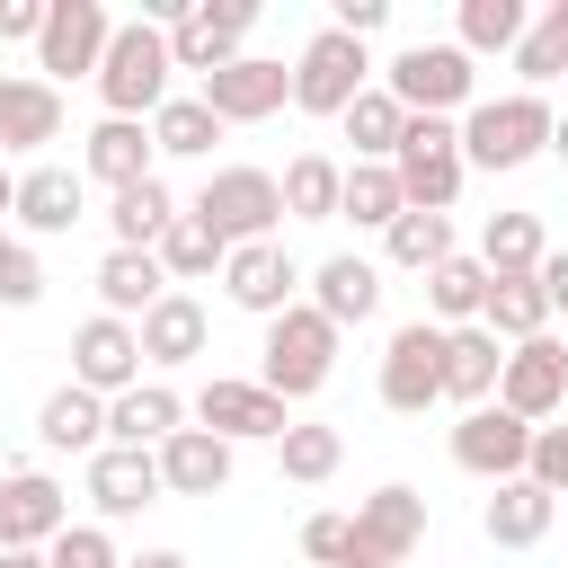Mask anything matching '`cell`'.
I'll return each instance as SVG.
<instances>
[{"label":"cell","instance_id":"cell-49","mask_svg":"<svg viewBox=\"0 0 568 568\" xmlns=\"http://www.w3.org/2000/svg\"><path fill=\"white\" fill-rule=\"evenodd\" d=\"M382 18H390V0H337V18H328V27H346V36L364 44V36L382 27Z\"/></svg>","mask_w":568,"mask_h":568},{"label":"cell","instance_id":"cell-28","mask_svg":"<svg viewBox=\"0 0 568 568\" xmlns=\"http://www.w3.org/2000/svg\"><path fill=\"white\" fill-rule=\"evenodd\" d=\"M204 337H213V320H204L195 293H169V302L142 311V364H195Z\"/></svg>","mask_w":568,"mask_h":568},{"label":"cell","instance_id":"cell-43","mask_svg":"<svg viewBox=\"0 0 568 568\" xmlns=\"http://www.w3.org/2000/svg\"><path fill=\"white\" fill-rule=\"evenodd\" d=\"M275 462H284V479H302V488H320L337 462H346V444H337V426H293L284 444H275Z\"/></svg>","mask_w":568,"mask_h":568},{"label":"cell","instance_id":"cell-24","mask_svg":"<svg viewBox=\"0 0 568 568\" xmlns=\"http://www.w3.org/2000/svg\"><path fill=\"white\" fill-rule=\"evenodd\" d=\"M44 142H62V89L0 71V151H44Z\"/></svg>","mask_w":568,"mask_h":568},{"label":"cell","instance_id":"cell-11","mask_svg":"<svg viewBox=\"0 0 568 568\" xmlns=\"http://www.w3.org/2000/svg\"><path fill=\"white\" fill-rule=\"evenodd\" d=\"M497 408H515L524 426H541V417H559V408H568V346H559L550 328H541V337H524V346H506Z\"/></svg>","mask_w":568,"mask_h":568},{"label":"cell","instance_id":"cell-12","mask_svg":"<svg viewBox=\"0 0 568 568\" xmlns=\"http://www.w3.org/2000/svg\"><path fill=\"white\" fill-rule=\"evenodd\" d=\"M71 382L80 390H98V399H124L133 382H142V328L133 320H80L71 328Z\"/></svg>","mask_w":568,"mask_h":568},{"label":"cell","instance_id":"cell-2","mask_svg":"<svg viewBox=\"0 0 568 568\" xmlns=\"http://www.w3.org/2000/svg\"><path fill=\"white\" fill-rule=\"evenodd\" d=\"M550 133H559V115H550L541 89L479 98V106L462 115V160H470V169H524L532 151H550Z\"/></svg>","mask_w":568,"mask_h":568},{"label":"cell","instance_id":"cell-27","mask_svg":"<svg viewBox=\"0 0 568 568\" xmlns=\"http://www.w3.org/2000/svg\"><path fill=\"white\" fill-rule=\"evenodd\" d=\"M160 479H169V497H213V488H231V444L204 426H178L160 444Z\"/></svg>","mask_w":568,"mask_h":568},{"label":"cell","instance_id":"cell-13","mask_svg":"<svg viewBox=\"0 0 568 568\" xmlns=\"http://www.w3.org/2000/svg\"><path fill=\"white\" fill-rule=\"evenodd\" d=\"M71 532V497L44 470H0V550H53Z\"/></svg>","mask_w":568,"mask_h":568},{"label":"cell","instance_id":"cell-47","mask_svg":"<svg viewBox=\"0 0 568 568\" xmlns=\"http://www.w3.org/2000/svg\"><path fill=\"white\" fill-rule=\"evenodd\" d=\"M524 479H541L550 497H568V426H541V435H532V462H524Z\"/></svg>","mask_w":568,"mask_h":568},{"label":"cell","instance_id":"cell-45","mask_svg":"<svg viewBox=\"0 0 568 568\" xmlns=\"http://www.w3.org/2000/svg\"><path fill=\"white\" fill-rule=\"evenodd\" d=\"M0 302H9V311H36V302H44V266H36V248H18V240H9V257H0Z\"/></svg>","mask_w":568,"mask_h":568},{"label":"cell","instance_id":"cell-42","mask_svg":"<svg viewBox=\"0 0 568 568\" xmlns=\"http://www.w3.org/2000/svg\"><path fill=\"white\" fill-rule=\"evenodd\" d=\"M222 257H231V248H222V240H213L195 213H178V222H169V240H160V266H169V284H195V275H213Z\"/></svg>","mask_w":568,"mask_h":568},{"label":"cell","instance_id":"cell-50","mask_svg":"<svg viewBox=\"0 0 568 568\" xmlns=\"http://www.w3.org/2000/svg\"><path fill=\"white\" fill-rule=\"evenodd\" d=\"M541 293H550V320H568V248L541 257Z\"/></svg>","mask_w":568,"mask_h":568},{"label":"cell","instance_id":"cell-44","mask_svg":"<svg viewBox=\"0 0 568 568\" xmlns=\"http://www.w3.org/2000/svg\"><path fill=\"white\" fill-rule=\"evenodd\" d=\"M346 550H355V515H311V524H302V559L346 568Z\"/></svg>","mask_w":568,"mask_h":568},{"label":"cell","instance_id":"cell-54","mask_svg":"<svg viewBox=\"0 0 568 568\" xmlns=\"http://www.w3.org/2000/svg\"><path fill=\"white\" fill-rule=\"evenodd\" d=\"M0 257H9V240H0Z\"/></svg>","mask_w":568,"mask_h":568},{"label":"cell","instance_id":"cell-16","mask_svg":"<svg viewBox=\"0 0 568 568\" xmlns=\"http://www.w3.org/2000/svg\"><path fill=\"white\" fill-rule=\"evenodd\" d=\"M195 426L204 435H222V444H284L293 435V417H284V399L266 390V382H204L195 390Z\"/></svg>","mask_w":568,"mask_h":568},{"label":"cell","instance_id":"cell-3","mask_svg":"<svg viewBox=\"0 0 568 568\" xmlns=\"http://www.w3.org/2000/svg\"><path fill=\"white\" fill-rule=\"evenodd\" d=\"M390 178H399L408 213H453V195H462V178H470L462 124H453V115H408V133H399V151H390Z\"/></svg>","mask_w":568,"mask_h":568},{"label":"cell","instance_id":"cell-21","mask_svg":"<svg viewBox=\"0 0 568 568\" xmlns=\"http://www.w3.org/2000/svg\"><path fill=\"white\" fill-rule=\"evenodd\" d=\"M311 311H320L328 328L373 320V311H382V266H373V257H355V248L320 257V266H311Z\"/></svg>","mask_w":568,"mask_h":568},{"label":"cell","instance_id":"cell-32","mask_svg":"<svg viewBox=\"0 0 568 568\" xmlns=\"http://www.w3.org/2000/svg\"><path fill=\"white\" fill-rule=\"evenodd\" d=\"M337 204H346V169H337L328 151L284 160V213H293V222H337Z\"/></svg>","mask_w":568,"mask_h":568},{"label":"cell","instance_id":"cell-53","mask_svg":"<svg viewBox=\"0 0 568 568\" xmlns=\"http://www.w3.org/2000/svg\"><path fill=\"white\" fill-rule=\"evenodd\" d=\"M550 151H559V160H568V115H559V133H550Z\"/></svg>","mask_w":568,"mask_h":568},{"label":"cell","instance_id":"cell-25","mask_svg":"<svg viewBox=\"0 0 568 568\" xmlns=\"http://www.w3.org/2000/svg\"><path fill=\"white\" fill-rule=\"evenodd\" d=\"M186 426V399L169 382H133L124 399H106V444H133V453H160L169 435Z\"/></svg>","mask_w":568,"mask_h":568},{"label":"cell","instance_id":"cell-48","mask_svg":"<svg viewBox=\"0 0 568 568\" xmlns=\"http://www.w3.org/2000/svg\"><path fill=\"white\" fill-rule=\"evenodd\" d=\"M44 18H53V0H0V44H18V36L36 44V36H44Z\"/></svg>","mask_w":568,"mask_h":568},{"label":"cell","instance_id":"cell-19","mask_svg":"<svg viewBox=\"0 0 568 568\" xmlns=\"http://www.w3.org/2000/svg\"><path fill=\"white\" fill-rule=\"evenodd\" d=\"M160 497H169L160 453H133V444L89 453V506H98V515H142V506H160Z\"/></svg>","mask_w":568,"mask_h":568},{"label":"cell","instance_id":"cell-10","mask_svg":"<svg viewBox=\"0 0 568 568\" xmlns=\"http://www.w3.org/2000/svg\"><path fill=\"white\" fill-rule=\"evenodd\" d=\"M417 541H426V497H417L408 479H390V488H373V497L355 506V550H346V568H399Z\"/></svg>","mask_w":568,"mask_h":568},{"label":"cell","instance_id":"cell-55","mask_svg":"<svg viewBox=\"0 0 568 568\" xmlns=\"http://www.w3.org/2000/svg\"><path fill=\"white\" fill-rule=\"evenodd\" d=\"M0 169H9V151H0Z\"/></svg>","mask_w":568,"mask_h":568},{"label":"cell","instance_id":"cell-17","mask_svg":"<svg viewBox=\"0 0 568 568\" xmlns=\"http://www.w3.org/2000/svg\"><path fill=\"white\" fill-rule=\"evenodd\" d=\"M106 44H115V18L98 9V0H53V18H44V36H36V62L53 71V80H98V62H106Z\"/></svg>","mask_w":568,"mask_h":568},{"label":"cell","instance_id":"cell-31","mask_svg":"<svg viewBox=\"0 0 568 568\" xmlns=\"http://www.w3.org/2000/svg\"><path fill=\"white\" fill-rule=\"evenodd\" d=\"M479 328H488V337H506V346L541 337V328H550V293H541V275H497V284H488Z\"/></svg>","mask_w":568,"mask_h":568},{"label":"cell","instance_id":"cell-34","mask_svg":"<svg viewBox=\"0 0 568 568\" xmlns=\"http://www.w3.org/2000/svg\"><path fill=\"white\" fill-rule=\"evenodd\" d=\"M346 142H355V160H373V169H390V151H399V133H408V106L390 98V89H364L346 115Z\"/></svg>","mask_w":568,"mask_h":568},{"label":"cell","instance_id":"cell-9","mask_svg":"<svg viewBox=\"0 0 568 568\" xmlns=\"http://www.w3.org/2000/svg\"><path fill=\"white\" fill-rule=\"evenodd\" d=\"M532 435H541V426H524L515 408H497V399H488V408H462V417H453V462H462L470 479H488V488H497V479H524Z\"/></svg>","mask_w":568,"mask_h":568},{"label":"cell","instance_id":"cell-46","mask_svg":"<svg viewBox=\"0 0 568 568\" xmlns=\"http://www.w3.org/2000/svg\"><path fill=\"white\" fill-rule=\"evenodd\" d=\"M44 559H53V568H124V559H115V541H106L98 524H71V532H62Z\"/></svg>","mask_w":568,"mask_h":568},{"label":"cell","instance_id":"cell-4","mask_svg":"<svg viewBox=\"0 0 568 568\" xmlns=\"http://www.w3.org/2000/svg\"><path fill=\"white\" fill-rule=\"evenodd\" d=\"M337 373V328L311 311V302H293L284 320H266V346H257V382L293 408V399H311L320 382Z\"/></svg>","mask_w":568,"mask_h":568},{"label":"cell","instance_id":"cell-20","mask_svg":"<svg viewBox=\"0 0 568 568\" xmlns=\"http://www.w3.org/2000/svg\"><path fill=\"white\" fill-rule=\"evenodd\" d=\"M160 160V142H151V124H133V115H106L89 142H80V178H98V186H142V178H160L151 169Z\"/></svg>","mask_w":568,"mask_h":568},{"label":"cell","instance_id":"cell-26","mask_svg":"<svg viewBox=\"0 0 568 568\" xmlns=\"http://www.w3.org/2000/svg\"><path fill=\"white\" fill-rule=\"evenodd\" d=\"M550 515H559V497H550L541 479H497L488 506H479V532H488L497 550H532V541L550 532Z\"/></svg>","mask_w":568,"mask_h":568},{"label":"cell","instance_id":"cell-52","mask_svg":"<svg viewBox=\"0 0 568 568\" xmlns=\"http://www.w3.org/2000/svg\"><path fill=\"white\" fill-rule=\"evenodd\" d=\"M124 568H186L178 550H142V559H124Z\"/></svg>","mask_w":568,"mask_h":568},{"label":"cell","instance_id":"cell-18","mask_svg":"<svg viewBox=\"0 0 568 568\" xmlns=\"http://www.w3.org/2000/svg\"><path fill=\"white\" fill-rule=\"evenodd\" d=\"M195 98H204L222 124H257V115H275V106L293 98V71L266 62V53H240V62H222L213 80H195Z\"/></svg>","mask_w":568,"mask_h":568},{"label":"cell","instance_id":"cell-8","mask_svg":"<svg viewBox=\"0 0 568 568\" xmlns=\"http://www.w3.org/2000/svg\"><path fill=\"white\" fill-rule=\"evenodd\" d=\"M444 337H453V328H435V320L390 328V346H382V408L426 417V408L444 399Z\"/></svg>","mask_w":568,"mask_h":568},{"label":"cell","instance_id":"cell-5","mask_svg":"<svg viewBox=\"0 0 568 568\" xmlns=\"http://www.w3.org/2000/svg\"><path fill=\"white\" fill-rule=\"evenodd\" d=\"M222 248H248V240H275V222H284V178H266V169H213L204 186H195V204H186Z\"/></svg>","mask_w":568,"mask_h":568},{"label":"cell","instance_id":"cell-22","mask_svg":"<svg viewBox=\"0 0 568 568\" xmlns=\"http://www.w3.org/2000/svg\"><path fill=\"white\" fill-rule=\"evenodd\" d=\"M18 222H27L36 240L80 231V222H89V186H80V169H62V160L27 169V178H18Z\"/></svg>","mask_w":568,"mask_h":568},{"label":"cell","instance_id":"cell-6","mask_svg":"<svg viewBox=\"0 0 568 568\" xmlns=\"http://www.w3.org/2000/svg\"><path fill=\"white\" fill-rule=\"evenodd\" d=\"M364 89H373V53H364L346 27H320V36L293 53V106H302V115H346Z\"/></svg>","mask_w":568,"mask_h":568},{"label":"cell","instance_id":"cell-36","mask_svg":"<svg viewBox=\"0 0 568 568\" xmlns=\"http://www.w3.org/2000/svg\"><path fill=\"white\" fill-rule=\"evenodd\" d=\"M488 284H497V275H488L479 257H444V266L426 275V311H435V328H444V320L470 328V320L488 311Z\"/></svg>","mask_w":568,"mask_h":568},{"label":"cell","instance_id":"cell-37","mask_svg":"<svg viewBox=\"0 0 568 568\" xmlns=\"http://www.w3.org/2000/svg\"><path fill=\"white\" fill-rule=\"evenodd\" d=\"M382 257L408 266V275H435V266L453 257V222H444V213H399V222L382 231Z\"/></svg>","mask_w":568,"mask_h":568},{"label":"cell","instance_id":"cell-1","mask_svg":"<svg viewBox=\"0 0 568 568\" xmlns=\"http://www.w3.org/2000/svg\"><path fill=\"white\" fill-rule=\"evenodd\" d=\"M169 71H178V53H169V27H151V18H124L115 27V44H106V62H98V98H106V115H160L169 106Z\"/></svg>","mask_w":568,"mask_h":568},{"label":"cell","instance_id":"cell-29","mask_svg":"<svg viewBox=\"0 0 568 568\" xmlns=\"http://www.w3.org/2000/svg\"><path fill=\"white\" fill-rule=\"evenodd\" d=\"M497 373H506V355H497V337H488L479 320L444 337V399H462V408H488V399H497Z\"/></svg>","mask_w":568,"mask_h":568},{"label":"cell","instance_id":"cell-15","mask_svg":"<svg viewBox=\"0 0 568 568\" xmlns=\"http://www.w3.org/2000/svg\"><path fill=\"white\" fill-rule=\"evenodd\" d=\"M222 293H231L240 311H257V320H284V311L302 302V266H293L284 240H248V248L222 257Z\"/></svg>","mask_w":568,"mask_h":568},{"label":"cell","instance_id":"cell-23","mask_svg":"<svg viewBox=\"0 0 568 568\" xmlns=\"http://www.w3.org/2000/svg\"><path fill=\"white\" fill-rule=\"evenodd\" d=\"M169 293H178V284H169L160 248H106V257H98V302H106V320H133V328H142V311L169 302Z\"/></svg>","mask_w":568,"mask_h":568},{"label":"cell","instance_id":"cell-40","mask_svg":"<svg viewBox=\"0 0 568 568\" xmlns=\"http://www.w3.org/2000/svg\"><path fill=\"white\" fill-rule=\"evenodd\" d=\"M337 213H346L355 231H390V222L408 213V195H399V178H390V169L355 160V169H346V204H337Z\"/></svg>","mask_w":568,"mask_h":568},{"label":"cell","instance_id":"cell-7","mask_svg":"<svg viewBox=\"0 0 568 568\" xmlns=\"http://www.w3.org/2000/svg\"><path fill=\"white\" fill-rule=\"evenodd\" d=\"M408 115H453V106H470V89H479V71H470V53L462 44H408V53H390V80H382Z\"/></svg>","mask_w":568,"mask_h":568},{"label":"cell","instance_id":"cell-33","mask_svg":"<svg viewBox=\"0 0 568 568\" xmlns=\"http://www.w3.org/2000/svg\"><path fill=\"white\" fill-rule=\"evenodd\" d=\"M541 257H550L541 213H488V231H479V266L488 275H541Z\"/></svg>","mask_w":568,"mask_h":568},{"label":"cell","instance_id":"cell-51","mask_svg":"<svg viewBox=\"0 0 568 568\" xmlns=\"http://www.w3.org/2000/svg\"><path fill=\"white\" fill-rule=\"evenodd\" d=\"M0 568H53L44 550H0Z\"/></svg>","mask_w":568,"mask_h":568},{"label":"cell","instance_id":"cell-35","mask_svg":"<svg viewBox=\"0 0 568 568\" xmlns=\"http://www.w3.org/2000/svg\"><path fill=\"white\" fill-rule=\"evenodd\" d=\"M106 222H115V248H160L169 222H178V195H169L160 178H142V186H124V195L106 204Z\"/></svg>","mask_w":568,"mask_h":568},{"label":"cell","instance_id":"cell-38","mask_svg":"<svg viewBox=\"0 0 568 568\" xmlns=\"http://www.w3.org/2000/svg\"><path fill=\"white\" fill-rule=\"evenodd\" d=\"M524 27H532V18H524V0H462V36H453V44L479 62V53H515V44H524Z\"/></svg>","mask_w":568,"mask_h":568},{"label":"cell","instance_id":"cell-39","mask_svg":"<svg viewBox=\"0 0 568 568\" xmlns=\"http://www.w3.org/2000/svg\"><path fill=\"white\" fill-rule=\"evenodd\" d=\"M151 142H160L169 160H204V151L222 142V115H213L204 98H169V106L151 115Z\"/></svg>","mask_w":568,"mask_h":568},{"label":"cell","instance_id":"cell-41","mask_svg":"<svg viewBox=\"0 0 568 568\" xmlns=\"http://www.w3.org/2000/svg\"><path fill=\"white\" fill-rule=\"evenodd\" d=\"M515 71H524V89H541V80H559V71H568V0H550V9L524 27Z\"/></svg>","mask_w":568,"mask_h":568},{"label":"cell","instance_id":"cell-30","mask_svg":"<svg viewBox=\"0 0 568 568\" xmlns=\"http://www.w3.org/2000/svg\"><path fill=\"white\" fill-rule=\"evenodd\" d=\"M36 435H44L53 453H106V399L80 390V382H62V390H44Z\"/></svg>","mask_w":568,"mask_h":568},{"label":"cell","instance_id":"cell-14","mask_svg":"<svg viewBox=\"0 0 568 568\" xmlns=\"http://www.w3.org/2000/svg\"><path fill=\"white\" fill-rule=\"evenodd\" d=\"M248 27H257V9H248V0H195V9H186V18L169 27V53H178V71L213 80L222 62H240Z\"/></svg>","mask_w":568,"mask_h":568}]
</instances>
